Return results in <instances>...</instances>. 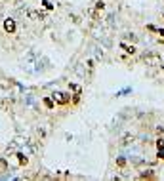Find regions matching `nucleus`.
Instances as JSON below:
<instances>
[{"label":"nucleus","instance_id":"nucleus-2","mask_svg":"<svg viewBox=\"0 0 164 181\" xmlns=\"http://www.w3.org/2000/svg\"><path fill=\"white\" fill-rule=\"evenodd\" d=\"M52 99H54V103H59V105H65L67 101H69V97L65 96V93H61V92H54L52 93Z\"/></svg>","mask_w":164,"mask_h":181},{"label":"nucleus","instance_id":"nucleus-5","mask_svg":"<svg viewBox=\"0 0 164 181\" xmlns=\"http://www.w3.org/2000/svg\"><path fill=\"white\" fill-rule=\"evenodd\" d=\"M44 105H46L48 109H54V107H55V103H54L52 97H44Z\"/></svg>","mask_w":164,"mask_h":181},{"label":"nucleus","instance_id":"nucleus-10","mask_svg":"<svg viewBox=\"0 0 164 181\" xmlns=\"http://www.w3.org/2000/svg\"><path fill=\"white\" fill-rule=\"evenodd\" d=\"M156 134H164V126H159V128H156Z\"/></svg>","mask_w":164,"mask_h":181},{"label":"nucleus","instance_id":"nucleus-1","mask_svg":"<svg viewBox=\"0 0 164 181\" xmlns=\"http://www.w3.org/2000/svg\"><path fill=\"white\" fill-rule=\"evenodd\" d=\"M145 63L156 67V65H162V59H160V55H156V54H149V55H145Z\"/></svg>","mask_w":164,"mask_h":181},{"label":"nucleus","instance_id":"nucleus-6","mask_svg":"<svg viewBox=\"0 0 164 181\" xmlns=\"http://www.w3.org/2000/svg\"><path fill=\"white\" fill-rule=\"evenodd\" d=\"M69 88L73 90V92H76V93H80V86H78V84H71Z\"/></svg>","mask_w":164,"mask_h":181},{"label":"nucleus","instance_id":"nucleus-4","mask_svg":"<svg viewBox=\"0 0 164 181\" xmlns=\"http://www.w3.org/2000/svg\"><path fill=\"white\" fill-rule=\"evenodd\" d=\"M120 48H122V50H124L126 54H132V55H134L135 52H138V48H135L134 44L130 46V44H126V42H120Z\"/></svg>","mask_w":164,"mask_h":181},{"label":"nucleus","instance_id":"nucleus-9","mask_svg":"<svg viewBox=\"0 0 164 181\" xmlns=\"http://www.w3.org/2000/svg\"><path fill=\"white\" fill-rule=\"evenodd\" d=\"M19 156V162L21 164H27V156H23V155H17Z\"/></svg>","mask_w":164,"mask_h":181},{"label":"nucleus","instance_id":"nucleus-3","mask_svg":"<svg viewBox=\"0 0 164 181\" xmlns=\"http://www.w3.org/2000/svg\"><path fill=\"white\" fill-rule=\"evenodd\" d=\"M4 29H6V33H16V21L13 19H6L4 21Z\"/></svg>","mask_w":164,"mask_h":181},{"label":"nucleus","instance_id":"nucleus-8","mask_svg":"<svg viewBox=\"0 0 164 181\" xmlns=\"http://www.w3.org/2000/svg\"><path fill=\"white\" fill-rule=\"evenodd\" d=\"M156 149H164V139H156Z\"/></svg>","mask_w":164,"mask_h":181},{"label":"nucleus","instance_id":"nucleus-13","mask_svg":"<svg viewBox=\"0 0 164 181\" xmlns=\"http://www.w3.org/2000/svg\"><path fill=\"white\" fill-rule=\"evenodd\" d=\"M162 69H164V65H162Z\"/></svg>","mask_w":164,"mask_h":181},{"label":"nucleus","instance_id":"nucleus-7","mask_svg":"<svg viewBox=\"0 0 164 181\" xmlns=\"http://www.w3.org/2000/svg\"><path fill=\"white\" fill-rule=\"evenodd\" d=\"M37 134H38V137H46V130H44V128H38Z\"/></svg>","mask_w":164,"mask_h":181},{"label":"nucleus","instance_id":"nucleus-12","mask_svg":"<svg viewBox=\"0 0 164 181\" xmlns=\"http://www.w3.org/2000/svg\"><path fill=\"white\" fill-rule=\"evenodd\" d=\"M159 33H160V34H162V36H164V31H162V29H160V31H159Z\"/></svg>","mask_w":164,"mask_h":181},{"label":"nucleus","instance_id":"nucleus-11","mask_svg":"<svg viewBox=\"0 0 164 181\" xmlns=\"http://www.w3.org/2000/svg\"><path fill=\"white\" fill-rule=\"evenodd\" d=\"M117 162H118V166H124V164H126V160H124V158H118Z\"/></svg>","mask_w":164,"mask_h":181}]
</instances>
